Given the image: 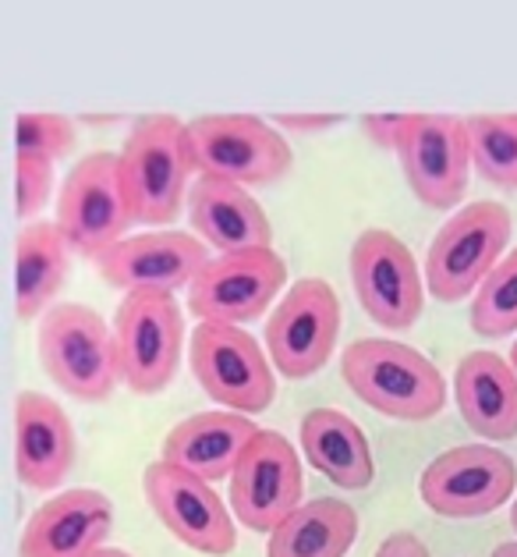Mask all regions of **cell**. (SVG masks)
<instances>
[{"mask_svg":"<svg viewBox=\"0 0 517 557\" xmlns=\"http://www.w3.org/2000/svg\"><path fill=\"white\" fill-rule=\"evenodd\" d=\"M340 373L362 405L398 423H429L446 405V384L437 362L390 337H362L348 345Z\"/></svg>","mask_w":517,"mask_h":557,"instance_id":"obj_1","label":"cell"},{"mask_svg":"<svg viewBox=\"0 0 517 557\" xmlns=\"http://www.w3.org/2000/svg\"><path fill=\"white\" fill-rule=\"evenodd\" d=\"M192 153H188V125L174 114H146L128 132L121 149V178L128 188L135 221L174 224L185 207L188 178H192Z\"/></svg>","mask_w":517,"mask_h":557,"instance_id":"obj_2","label":"cell"},{"mask_svg":"<svg viewBox=\"0 0 517 557\" xmlns=\"http://www.w3.org/2000/svg\"><path fill=\"white\" fill-rule=\"evenodd\" d=\"M39 362L64 394L106 401L121 380L114 331L89 306L61 302L39 323Z\"/></svg>","mask_w":517,"mask_h":557,"instance_id":"obj_3","label":"cell"},{"mask_svg":"<svg viewBox=\"0 0 517 557\" xmlns=\"http://www.w3.org/2000/svg\"><path fill=\"white\" fill-rule=\"evenodd\" d=\"M514 216L500 202H471L446 221L426 256V288L437 302H465L500 267L510 246Z\"/></svg>","mask_w":517,"mask_h":557,"instance_id":"obj_4","label":"cell"},{"mask_svg":"<svg viewBox=\"0 0 517 557\" xmlns=\"http://www.w3.org/2000/svg\"><path fill=\"white\" fill-rule=\"evenodd\" d=\"M188 153L202 178L235 185H274L291 171V146L263 117L202 114L188 121Z\"/></svg>","mask_w":517,"mask_h":557,"instance_id":"obj_5","label":"cell"},{"mask_svg":"<svg viewBox=\"0 0 517 557\" xmlns=\"http://www.w3.org/2000/svg\"><path fill=\"white\" fill-rule=\"evenodd\" d=\"M58 224L78 256L100 260L106 249L125 242L135 224L128 188L121 178V153H89L72 168L58 196Z\"/></svg>","mask_w":517,"mask_h":557,"instance_id":"obj_6","label":"cell"},{"mask_svg":"<svg viewBox=\"0 0 517 557\" xmlns=\"http://www.w3.org/2000/svg\"><path fill=\"white\" fill-rule=\"evenodd\" d=\"M121 380L135 394H160L178 376L185 317L167 292H135L114 317Z\"/></svg>","mask_w":517,"mask_h":557,"instance_id":"obj_7","label":"cell"},{"mask_svg":"<svg viewBox=\"0 0 517 557\" xmlns=\"http://www.w3.org/2000/svg\"><path fill=\"white\" fill-rule=\"evenodd\" d=\"M188 362H192L199 387L227 412L258 416L274 405V366L252 334L230 327V323H199L192 331Z\"/></svg>","mask_w":517,"mask_h":557,"instance_id":"obj_8","label":"cell"},{"mask_svg":"<svg viewBox=\"0 0 517 557\" xmlns=\"http://www.w3.org/2000/svg\"><path fill=\"white\" fill-rule=\"evenodd\" d=\"M517 466L493 444H461L429 461L418 494L443 519H482L510 500Z\"/></svg>","mask_w":517,"mask_h":557,"instance_id":"obj_9","label":"cell"},{"mask_svg":"<svg viewBox=\"0 0 517 557\" xmlns=\"http://www.w3.org/2000/svg\"><path fill=\"white\" fill-rule=\"evenodd\" d=\"M351 281H355L365 317L376 327L407 331L418 323L421 306H426V284H421L412 249L393 231H362L351 246Z\"/></svg>","mask_w":517,"mask_h":557,"instance_id":"obj_10","label":"cell"},{"mask_svg":"<svg viewBox=\"0 0 517 557\" xmlns=\"http://www.w3.org/2000/svg\"><path fill=\"white\" fill-rule=\"evenodd\" d=\"M340 334L337 292L323 277L294 281L266 323V348L288 380H305L330 362Z\"/></svg>","mask_w":517,"mask_h":557,"instance_id":"obj_11","label":"cell"},{"mask_svg":"<svg viewBox=\"0 0 517 557\" xmlns=\"http://www.w3.org/2000/svg\"><path fill=\"white\" fill-rule=\"evenodd\" d=\"M288 281V263L274 249L216 256L188 288V309L199 323H249L277 302Z\"/></svg>","mask_w":517,"mask_h":557,"instance_id":"obj_12","label":"cell"},{"mask_svg":"<svg viewBox=\"0 0 517 557\" xmlns=\"http://www.w3.org/2000/svg\"><path fill=\"white\" fill-rule=\"evenodd\" d=\"M302 494V461L291 441L277 430H258L230 475V508L238 522L255 533H274L294 508L305 505Z\"/></svg>","mask_w":517,"mask_h":557,"instance_id":"obj_13","label":"cell"},{"mask_svg":"<svg viewBox=\"0 0 517 557\" xmlns=\"http://www.w3.org/2000/svg\"><path fill=\"white\" fill-rule=\"evenodd\" d=\"M142 491L167 533L178 536L185 547L210 557H227L238 547L235 519L206 480L160 458L146 469Z\"/></svg>","mask_w":517,"mask_h":557,"instance_id":"obj_14","label":"cell"},{"mask_svg":"<svg viewBox=\"0 0 517 557\" xmlns=\"http://www.w3.org/2000/svg\"><path fill=\"white\" fill-rule=\"evenodd\" d=\"M398 157L415 199L426 202L429 210H454L465 199L471 171L465 117L418 114Z\"/></svg>","mask_w":517,"mask_h":557,"instance_id":"obj_15","label":"cell"},{"mask_svg":"<svg viewBox=\"0 0 517 557\" xmlns=\"http://www.w3.org/2000/svg\"><path fill=\"white\" fill-rule=\"evenodd\" d=\"M210 263V246L185 231H149L117 242L106 249L97 267L100 277L111 288L135 295V292H167L192 288V281Z\"/></svg>","mask_w":517,"mask_h":557,"instance_id":"obj_16","label":"cell"},{"mask_svg":"<svg viewBox=\"0 0 517 557\" xmlns=\"http://www.w3.org/2000/svg\"><path fill=\"white\" fill-rule=\"evenodd\" d=\"M75 466L72 419L53 398L22 391L15 398V472L29 491H58Z\"/></svg>","mask_w":517,"mask_h":557,"instance_id":"obj_17","label":"cell"},{"mask_svg":"<svg viewBox=\"0 0 517 557\" xmlns=\"http://www.w3.org/2000/svg\"><path fill=\"white\" fill-rule=\"evenodd\" d=\"M114 529V505L106 494L78 486L36 508L22 533V557H81L100 550Z\"/></svg>","mask_w":517,"mask_h":557,"instance_id":"obj_18","label":"cell"},{"mask_svg":"<svg viewBox=\"0 0 517 557\" xmlns=\"http://www.w3.org/2000/svg\"><path fill=\"white\" fill-rule=\"evenodd\" d=\"M188 221L196 235L220 256L274 249V227L266 210L244 185L224 178H202L188 193Z\"/></svg>","mask_w":517,"mask_h":557,"instance_id":"obj_19","label":"cell"},{"mask_svg":"<svg viewBox=\"0 0 517 557\" xmlns=\"http://www.w3.org/2000/svg\"><path fill=\"white\" fill-rule=\"evenodd\" d=\"M258 426L241 412H199L178 423L163 441V461L178 466L199 480L216 483L235 475L238 461L255 441Z\"/></svg>","mask_w":517,"mask_h":557,"instance_id":"obj_20","label":"cell"},{"mask_svg":"<svg viewBox=\"0 0 517 557\" xmlns=\"http://www.w3.org/2000/svg\"><path fill=\"white\" fill-rule=\"evenodd\" d=\"M454 401L482 441L517 437V370L496 351H468L454 373Z\"/></svg>","mask_w":517,"mask_h":557,"instance_id":"obj_21","label":"cell"},{"mask_svg":"<svg viewBox=\"0 0 517 557\" xmlns=\"http://www.w3.org/2000/svg\"><path fill=\"white\" fill-rule=\"evenodd\" d=\"M302 451L312 469L340 491H365L376 480V458L362 426L340 409H312L302 419Z\"/></svg>","mask_w":517,"mask_h":557,"instance_id":"obj_22","label":"cell"},{"mask_svg":"<svg viewBox=\"0 0 517 557\" xmlns=\"http://www.w3.org/2000/svg\"><path fill=\"white\" fill-rule=\"evenodd\" d=\"M67 270H72V246L64 231L50 221L25 224L15 242V309L22 320L50 312V302L67 281Z\"/></svg>","mask_w":517,"mask_h":557,"instance_id":"obj_23","label":"cell"},{"mask_svg":"<svg viewBox=\"0 0 517 557\" xmlns=\"http://www.w3.org/2000/svg\"><path fill=\"white\" fill-rule=\"evenodd\" d=\"M355 536L358 515L348 500H305L269 533L266 557H344Z\"/></svg>","mask_w":517,"mask_h":557,"instance_id":"obj_24","label":"cell"},{"mask_svg":"<svg viewBox=\"0 0 517 557\" xmlns=\"http://www.w3.org/2000/svg\"><path fill=\"white\" fill-rule=\"evenodd\" d=\"M471 164L489 185L517 193V114H471Z\"/></svg>","mask_w":517,"mask_h":557,"instance_id":"obj_25","label":"cell"},{"mask_svg":"<svg viewBox=\"0 0 517 557\" xmlns=\"http://www.w3.org/2000/svg\"><path fill=\"white\" fill-rule=\"evenodd\" d=\"M471 327L482 337H507L517 331V249L482 281L471 302Z\"/></svg>","mask_w":517,"mask_h":557,"instance_id":"obj_26","label":"cell"},{"mask_svg":"<svg viewBox=\"0 0 517 557\" xmlns=\"http://www.w3.org/2000/svg\"><path fill=\"white\" fill-rule=\"evenodd\" d=\"M75 139H78V132L64 114L22 111L15 117V149H18V157L64 160L75 149Z\"/></svg>","mask_w":517,"mask_h":557,"instance_id":"obj_27","label":"cell"},{"mask_svg":"<svg viewBox=\"0 0 517 557\" xmlns=\"http://www.w3.org/2000/svg\"><path fill=\"white\" fill-rule=\"evenodd\" d=\"M53 193V160L43 157H15V213L25 224L43 213Z\"/></svg>","mask_w":517,"mask_h":557,"instance_id":"obj_28","label":"cell"},{"mask_svg":"<svg viewBox=\"0 0 517 557\" xmlns=\"http://www.w3.org/2000/svg\"><path fill=\"white\" fill-rule=\"evenodd\" d=\"M415 117L418 114H365L362 117V132L369 135L376 146L398 149V153H401L407 132H412V125H415Z\"/></svg>","mask_w":517,"mask_h":557,"instance_id":"obj_29","label":"cell"},{"mask_svg":"<svg viewBox=\"0 0 517 557\" xmlns=\"http://www.w3.org/2000/svg\"><path fill=\"white\" fill-rule=\"evenodd\" d=\"M277 125L283 132H298V135H319L340 125V114H277Z\"/></svg>","mask_w":517,"mask_h":557,"instance_id":"obj_30","label":"cell"},{"mask_svg":"<svg viewBox=\"0 0 517 557\" xmlns=\"http://www.w3.org/2000/svg\"><path fill=\"white\" fill-rule=\"evenodd\" d=\"M376 557H429V550H426V543L412 533H393L379 543Z\"/></svg>","mask_w":517,"mask_h":557,"instance_id":"obj_31","label":"cell"},{"mask_svg":"<svg viewBox=\"0 0 517 557\" xmlns=\"http://www.w3.org/2000/svg\"><path fill=\"white\" fill-rule=\"evenodd\" d=\"M81 557H131V554L117 550V547H100V550H89V554H81Z\"/></svg>","mask_w":517,"mask_h":557,"instance_id":"obj_32","label":"cell"},{"mask_svg":"<svg viewBox=\"0 0 517 557\" xmlns=\"http://www.w3.org/2000/svg\"><path fill=\"white\" fill-rule=\"evenodd\" d=\"M493 557H517V540L514 543H500V547L493 550Z\"/></svg>","mask_w":517,"mask_h":557,"instance_id":"obj_33","label":"cell"},{"mask_svg":"<svg viewBox=\"0 0 517 557\" xmlns=\"http://www.w3.org/2000/svg\"><path fill=\"white\" fill-rule=\"evenodd\" d=\"M510 366L517 370V342H514V348H510Z\"/></svg>","mask_w":517,"mask_h":557,"instance_id":"obj_34","label":"cell"},{"mask_svg":"<svg viewBox=\"0 0 517 557\" xmlns=\"http://www.w3.org/2000/svg\"><path fill=\"white\" fill-rule=\"evenodd\" d=\"M510 522H514V529H517V500H514V508H510Z\"/></svg>","mask_w":517,"mask_h":557,"instance_id":"obj_35","label":"cell"}]
</instances>
